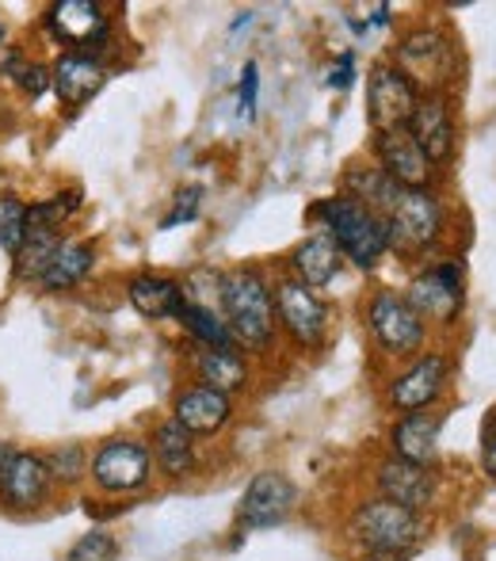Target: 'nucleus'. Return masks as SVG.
Masks as SVG:
<instances>
[{"mask_svg":"<svg viewBox=\"0 0 496 561\" xmlns=\"http://www.w3.org/2000/svg\"><path fill=\"white\" fill-rule=\"evenodd\" d=\"M222 306H226V329L245 347H267L275 336V306L264 275L252 267H233L222 279Z\"/></svg>","mask_w":496,"mask_h":561,"instance_id":"nucleus-1","label":"nucleus"},{"mask_svg":"<svg viewBox=\"0 0 496 561\" xmlns=\"http://www.w3.org/2000/svg\"><path fill=\"white\" fill-rule=\"evenodd\" d=\"M313 215L328 226V237L341 249V256L356 260L359 267H374L378 260L390 252V237H385L382 215L367 210L364 203H356L351 195H336V199L318 203Z\"/></svg>","mask_w":496,"mask_h":561,"instance_id":"nucleus-2","label":"nucleus"},{"mask_svg":"<svg viewBox=\"0 0 496 561\" xmlns=\"http://www.w3.org/2000/svg\"><path fill=\"white\" fill-rule=\"evenodd\" d=\"M385 237L390 249L416 256L428 244H436L439 229H443V207L428 187H401V195L393 199V207L385 210Z\"/></svg>","mask_w":496,"mask_h":561,"instance_id":"nucleus-3","label":"nucleus"},{"mask_svg":"<svg viewBox=\"0 0 496 561\" xmlns=\"http://www.w3.org/2000/svg\"><path fill=\"white\" fill-rule=\"evenodd\" d=\"M351 535H356V542H364L371 554L401 558L420 539V519H416V512L401 508V504L371 501L351 516Z\"/></svg>","mask_w":496,"mask_h":561,"instance_id":"nucleus-4","label":"nucleus"},{"mask_svg":"<svg viewBox=\"0 0 496 561\" xmlns=\"http://www.w3.org/2000/svg\"><path fill=\"white\" fill-rule=\"evenodd\" d=\"M416 84L397 66H374L367 77V118L374 134L408 130V118L416 112Z\"/></svg>","mask_w":496,"mask_h":561,"instance_id":"nucleus-5","label":"nucleus"},{"mask_svg":"<svg viewBox=\"0 0 496 561\" xmlns=\"http://www.w3.org/2000/svg\"><path fill=\"white\" fill-rule=\"evenodd\" d=\"M153 455L138 439H112L92 458V478L104 493H138L149 481Z\"/></svg>","mask_w":496,"mask_h":561,"instance_id":"nucleus-6","label":"nucleus"},{"mask_svg":"<svg viewBox=\"0 0 496 561\" xmlns=\"http://www.w3.org/2000/svg\"><path fill=\"white\" fill-rule=\"evenodd\" d=\"M405 302L420 313V321L431 318V321L451 325L462 310V267L459 264H439V267L420 272L413 283H408Z\"/></svg>","mask_w":496,"mask_h":561,"instance_id":"nucleus-7","label":"nucleus"},{"mask_svg":"<svg viewBox=\"0 0 496 561\" xmlns=\"http://www.w3.org/2000/svg\"><path fill=\"white\" fill-rule=\"evenodd\" d=\"M371 333L393 355H413L424 344V321L413 306L393 290H382L371 302Z\"/></svg>","mask_w":496,"mask_h":561,"instance_id":"nucleus-8","label":"nucleus"},{"mask_svg":"<svg viewBox=\"0 0 496 561\" xmlns=\"http://www.w3.org/2000/svg\"><path fill=\"white\" fill-rule=\"evenodd\" d=\"M275 310H279L282 329H287L298 347H318L321 344L328 310L318 298V290L302 287L298 279L279 283V290H275Z\"/></svg>","mask_w":496,"mask_h":561,"instance_id":"nucleus-9","label":"nucleus"},{"mask_svg":"<svg viewBox=\"0 0 496 561\" xmlns=\"http://www.w3.org/2000/svg\"><path fill=\"white\" fill-rule=\"evenodd\" d=\"M46 27L58 43L73 46V54H89L107 43V15L96 0H58L46 12Z\"/></svg>","mask_w":496,"mask_h":561,"instance_id":"nucleus-10","label":"nucleus"},{"mask_svg":"<svg viewBox=\"0 0 496 561\" xmlns=\"http://www.w3.org/2000/svg\"><path fill=\"white\" fill-rule=\"evenodd\" d=\"M451 66H454V54H451V43L436 31H413V35L401 38L397 46V69L413 81H424V84H443L451 77Z\"/></svg>","mask_w":496,"mask_h":561,"instance_id":"nucleus-11","label":"nucleus"},{"mask_svg":"<svg viewBox=\"0 0 496 561\" xmlns=\"http://www.w3.org/2000/svg\"><path fill=\"white\" fill-rule=\"evenodd\" d=\"M295 481L287 473L264 470L249 481L245 501H241V524L245 527H275L295 508Z\"/></svg>","mask_w":496,"mask_h":561,"instance_id":"nucleus-12","label":"nucleus"},{"mask_svg":"<svg viewBox=\"0 0 496 561\" xmlns=\"http://www.w3.org/2000/svg\"><path fill=\"white\" fill-rule=\"evenodd\" d=\"M378 489H382V501L420 512L436 496V478H431V470L424 462H408V458L393 455L378 466Z\"/></svg>","mask_w":496,"mask_h":561,"instance_id":"nucleus-13","label":"nucleus"},{"mask_svg":"<svg viewBox=\"0 0 496 561\" xmlns=\"http://www.w3.org/2000/svg\"><path fill=\"white\" fill-rule=\"evenodd\" d=\"M408 134L413 141L424 149L431 164H447L454 153V123H451V107L439 92L416 100V112L408 118Z\"/></svg>","mask_w":496,"mask_h":561,"instance_id":"nucleus-14","label":"nucleus"},{"mask_svg":"<svg viewBox=\"0 0 496 561\" xmlns=\"http://www.w3.org/2000/svg\"><path fill=\"white\" fill-rule=\"evenodd\" d=\"M50 470H46L43 455H31V450H15L12 462H8L4 478H0V501L15 512H31L46 501L50 493Z\"/></svg>","mask_w":496,"mask_h":561,"instance_id":"nucleus-15","label":"nucleus"},{"mask_svg":"<svg viewBox=\"0 0 496 561\" xmlns=\"http://www.w3.org/2000/svg\"><path fill=\"white\" fill-rule=\"evenodd\" d=\"M374 153L382 161V172L393 180L397 187H424L431 176V161L424 157V149L413 141L408 130H390V134H374Z\"/></svg>","mask_w":496,"mask_h":561,"instance_id":"nucleus-16","label":"nucleus"},{"mask_svg":"<svg viewBox=\"0 0 496 561\" xmlns=\"http://www.w3.org/2000/svg\"><path fill=\"white\" fill-rule=\"evenodd\" d=\"M50 84H54V92H58L61 104L77 112V107H84L107 84V69L100 66L92 54H73V50H69V54H61V58L54 61Z\"/></svg>","mask_w":496,"mask_h":561,"instance_id":"nucleus-17","label":"nucleus"},{"mask_svg":"<svg viewBox=\"0 0 496 561\" xmlns=\"http://www.w3.org/2000/svg\"><path fill=\"white\" fill-rule=\"evenodd\" d=\"M443 386H447V359L439 352H431V355H424V359H416L413 367L393 382L390 401L401 413H420V409H428L431 401L443 393Z\"/></svg>","mask_w":496,"mask_h":561,"instance_id":"nucleus-18","label":"nucleus"},{"mask_svg":"<svg viewBox=\"0 0 496 561\" xmlns=\"http://www.w3.org/2000/svg\"><path fill=\"white\" fill-rule=\"evenodd\" d=\"M230 416H233V405L226 393L195 386V390H187L184 398L176 401V416H172V421L184 424L192 436H215V432H222L226 424H230Z\"/></svg>","mask_w":496,"mask_h":561,"instance_id":"nucleus-19","label":"nucleus"},{"mask_svg":"<svg viewBox=\"0 0 496 561\" xmlns=\"http://www.w3.org/2000/svg\"><path fill=\"white\" fill-rule=\"evenodd\" d=\"M126 298H130V306L141 318H153V321L180 318V310L187 306L180 283L164 279V275H138V279H130Z\"/></svg>","mask_w":496,"mask_h":561,"instance_id":"nucleus-20","label":"nucleus"},{"mask_svg":"<svg viewBox=\"0 0 496 561\" xmlns=\"http://www.w3.org/2000/svg\"><path fill=\"white\" fill-rule=\"evenodd\" d=\"M290 267H295V275H298V283H302V287L321 290V287H328V283L336 279V272H341V249H336L328 233L310 237V241H302L295 249Z\"/></svg>","mask_w":496,"mask_h":561,"instance_id":"nucleus-21","label":"nucleus"},{"mask_svg":"<svg viewBox=\"0 0 496 561\" xmlns=\"http://www.w3.org/2000/svg\"><path fill=\"white\" fill-rule=\"evenodd\" d=\"M439 428H443V416L439 413H408L393 424L390 439H393V455L408 458V462H424L436 455L439 444Z\"/></svg>","mask_w":496,"mask_h":561,"instance_id":"nucleus-22","label":"nucleus"},{"mask_svg":"<svg viewBox=\"0 0 496 561\" xmlns=\"http://www.w3.org/2000/svg\"><path fill=\"white\" fill-rule=\"evenodd\" d=\"M92 267H96V249L89 241H61L38 283H43V290H69L89 279Z\"/></svg>","mask_w":496,"mask_h":561,"instance_id":"nucleus-23","label":"nucleus"},{"mask_svg":"<svg viewBox=\"0 0 496 561\" xmlns=\"http://www.w3.org/2000/svg\"><path fill=\"white\" fill-rule=\"evenodd\" d=\"M195 370H199V378H203L207 390H218V393H226V398L238 393V390H245V382H249L245 359H241L233 347H207V352H199Z\"/></svg>","mask_w":496,"mask_h":561,"instance_id":"nucleus-24","label":"nucleus"},{"mask_svg":"<svg viewBox=\"0 0 496 561\" xmlns=\"http://www.w3.org/2000/svg\"><path fill=\"white\" fill-rule=\"evenodd\" d=\"M153 455L157 462H161V470L169 473V478H187V473L195 470V444H192V432L184 428V424L169 421L157 428L153 436Z\"/></svg>","mask_w":496,"mask_h":561,"instance_id":"nucleus-25","label":"nucleus"},{"mask_svg":"<svg viewBox=\"0 0 496 561\" xmlns=\"http://www.w3.org/2000/svg\"><path fill=\"white\" fill-rule=\"evenodd\" d=\"M61 244V233H50V229H27V241H23V249L15 252V279L31 283V279H43L46 264H50V256L58 252Z\"/></svg>","mask_w":496,"mask_h":561,"instance_id":"nucleus-26","label":"nucleus"},{"mask_svg":"<svg viewBox=\"0 0 496 561\" xmlns=\"http://www.w3.org/2000/svg\"><path fill=\"white\" fill-rule=\"evenodd\" d=\"M81 210V192H61L50 195V199H38L27 207V229H50V233H61V226Z\"/></svg>","mask_w":496,"mask_h":561,"instance_id":"nucleus-27","label":"nucleus"},{"mask_svg":"<svg viewBox=\"0 0 496 561\" xmlns=\"http://www.w3.org/2000/svg\"><path fill=\"white\" fill-rule=\"evenodd\" d=\"M180 321L187 325V333L199 336L207 347H233V336H230V329H226V321L218 318L215 310H207V306L187 302L184 310H180Z\"/></svg>","mask_w":496,"mask_h":561,"instance_id":"nucleus-28","label":"nucleus"},{"mask_svg":"<svg viewBox=\"0 0 496 561\" xmlns=\"http://www.w3.org/2000/svg\"><path fill=\"white\" fill-rule=\"evenodd\" d=\"M23 241H27V203H20L15 195H4L0 199V249L8 256H15L23 249Z\"/></svg>","mask_w":496,"mask_h":561,"instance_id":"nucleus-29","label":"nucleus"},{"mask_svg":"<svg viewBox=\"0 0 496 561\" xmlns=\"http://www.w3.org/2000/svg\"><path fill=\"white\" fill-rule=\"evenodd\" d=\"M84 462H89V455H84L81 444H61L54 447L50 455H46V470H50L54 481H61V485H73V481L84 478Z\"/></svg>","mask_w":496,"mask_h":561,"instance_id":"nucleus-30","label":"nucleus"},{"mask_svg":"<svg viewBox=\"0 0 496 561\" xmlns=\"http://www.w3.org/2000/svg\"><path fill=\"white\" fill-rule=\"evenodd\" d=\"M119 547L107 531H89L84 539L73 542V550L66 554V561H115Z\"/></svg>","mask_w":496,"mask_h":561,"instance_id":"nucleus-31","label":"nucleus"},{"mask_svg":"<svg viewBox=\"0 0 496 561\" xmlns=\"http://www.w3.org/2000/svg\"><path fill=\"white\" fill-rule=\"evenodd\" d=\"M15 81H20V89L27 92L31 100H38L46 89H54V84H50V69H46V66H35V61H23L20 73H15Z\"/></svg>","mask_w":496,"mask_h":561,"instance_id":"nucleus-32","label":"nucleus"},{"mask_svg":"<svg viewBox=\"0 0 496 561\" xmlns=\"http://www.w3.org/2000/svg\"><path fill=\"white\" fill-rule=\"evenodd\" d=\"M199 199H203L199 187H187V192H180L176 195V210L164 218L161 229H172V226H180V222H192V218L199 215Z\"/></svg>","mask_w":496,"mask_h":561,"instance_id":"nucleus-33","label":"nucleus"},{"mask_svg":"<svg viewBox=\"0 0 496 561\" xmlns=\"http://www.w3.org/2000/svg\"><path fill=\"white\" fill-rule=\"evenodd\" d=\"M256 92H259V69L256 61H249L241 69V115H256Z\"/></svg>","mask_w":496,"mask_h":561,"instance_id":"nucleus-34","label":"nucleus"},{"mask_svg":"<svg viewBox=\"0 0 496 561\" xmlns=\"http://www.w3.org/2000/svg\"><path fill=\"white\" fill-rule=\"evenodd\" d=\"M482 466L496 478V413L485 421V432H482Z\"/></svg>","mask_w":496,"mask_h":561,"instance_id":"nucleus-35","label":"nucleus"},{"mask_svg":"<svg viewBox=\"0 0 496 561\" xmlns=\"http://www.w3.org/2000/svg\"><path fill=\"white\" fill-rule=\"evenodd\" d=\"M351 81H356V66H351V54H344V58H341V69H333L328 84H333V89H348Z\"/></svg>","mask_w":496,"mask_h":561,"instance_id":"nucleus-36","label":"nucleus"},{"mask_svg":"<svg viewBox=\"0 0 496 561\" xmlns=\"http://www.w3.org/2000/svg\"><path fill=\"white\" fill-rule=\"evenodd\" d=\"M12 455H15V447L8 444V439H0V478H4L8 462H12Z\"/></svg>","mask_w":496,"mask_h":561,"instance_id":"nucleus-37","label":"nucleus"},{"mask_svg":"<svg viewBox=\"0 0 496 561\" xmlns=\"http://www.w3.org/2000/svg\"><path fill=\"white\" fill-rule=\"evenodd\" d=\"M0 46H4V27H0Z\"/></svg>","mask_w":496,"mask_h":561,"instance_id":"nucleus-38","label":"nucleus"}]
</instances>
